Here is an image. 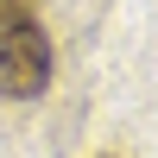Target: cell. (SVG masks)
<instances>
[{
	"mask_svg": "<svg viewBox=\"0 0 158 158\" xmlns=\"http://www.w3.org/2000/svg\"><path fill=\"white\" fill-rule=\"evenodd\" d=\"M51 89V32L38 0H0V95L32 101Z\"/></svg>",
	"mask_w": 158,
	"mask_h": 158,
	"instance_id": "obj_1",
	"label": "cell"
}]
</instances>
